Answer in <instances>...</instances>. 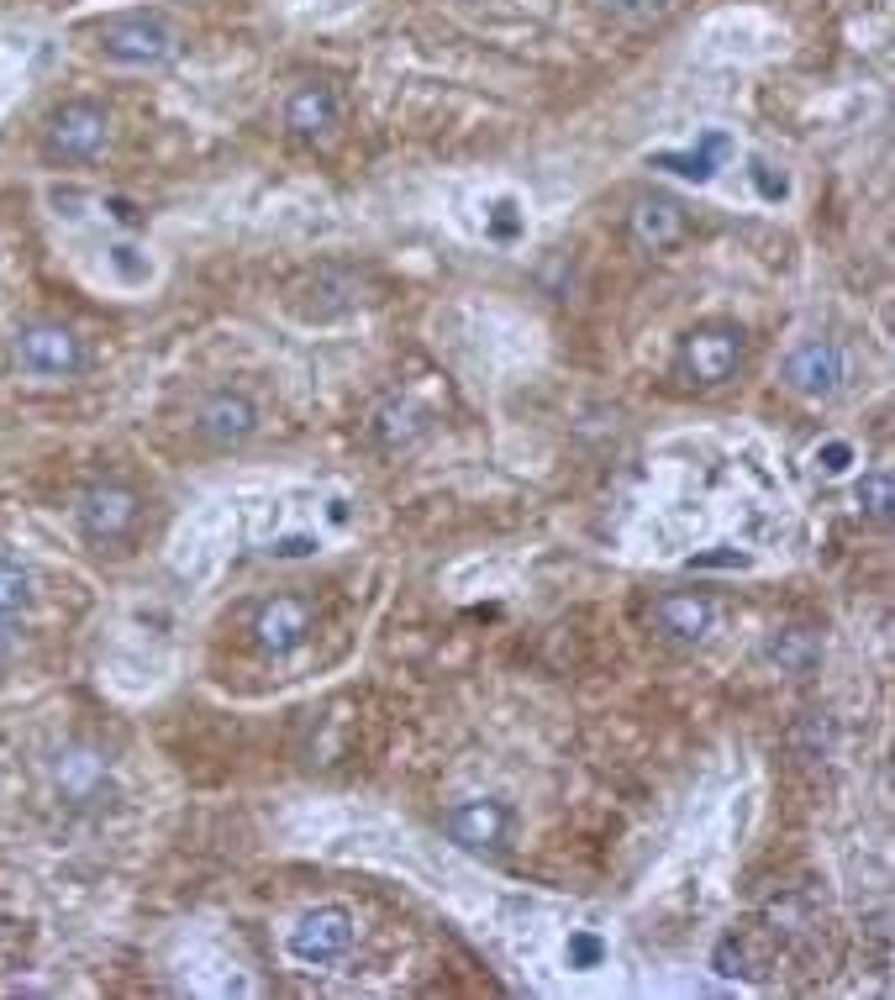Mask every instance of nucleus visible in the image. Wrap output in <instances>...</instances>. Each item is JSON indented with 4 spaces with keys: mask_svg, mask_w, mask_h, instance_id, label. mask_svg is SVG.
Here are the masks:
<instances>
[{
    "mask_svg": "<svg viewBox=\"0 0 895 1000\" xmlns=\"http://www.w3.org/2000/svg\"><path fill=\"white\" fill-rule=\"evenodd\" d=\"M100 53L132 69H159L175 59V27L159 11H127L100 27Z\"/></svg>",
    "mask_w": 895,
    "mask_h": 1000,
    "instance_id": "nucleus-1",
    "label": "nucleus"
},
{
    "mask_svg": "<svg viewBox=\"0 0 895 1000\" xmlns=\"http://www.w3.org/2000/svg\"><path fill=\"white\" fill-rule=\"evenodd\" d=\"M106 142H111V121H106V111L90 106V100L59 106V111L48 117V127H42V153L53 163H90Z\"/></svg>",
    "mask_w": 895,
    "mask_h": 1000,
    "instance_id": "nucleus-2",
    "label": "nucleus"
},
{
    "mask_svg": "<svg viewBox=\"0 0 895 1000\" xmlns=\"http://www.w3.org/2000/svg\"><path fill=\"white\" fill-rule=\"evenodd\" d=\"M358 927H354V911L348 906H317V911H306V917L290 927V938H285V953L306 969H321V963H338L348 948H354Z\"/></svg>",
    "mask_w": 895,
    "mask_h": 1000,
    "instance_id": "nucleus-3",
    "label": "nucleus"
},
{
    "mask_svg": "<svg viewBox=\"0 0 895 1000\" xmlns=\"http://www.w3.org/2000/svg\"><path fill=\"white\" fill-rule=\"evenodd\" d=\"M785 384L806 400H833L848 384V353L833 338H812L800 342L796 353L785 359Z\"/></svg>",
    "mask_w": 895,
    "mask_h": 1000,
    "instance_id": "nucleus-4",
    "label": "nucleus"
},
{
    "mask_svg": "<svg viewBox=\"0 0 895 1000\" xmlns=\"http://www.w3.org/2000/svg\"><path fill=\"white\" fill-rule=\"evenodd\" d=\"M442 832L458 842V848H469V853H496L506 848L511 838V811L500 806V800H458L442 811Z\"/></svg>",
    "mask_w": 895,
    "mask_h": 1000,
    "instance_id": "nucleus-5",
    "label": "nucleus"
},
{
    "mask_svg": "<svg viewBox=\"0 0 895 1000\" xmlns=\"http://www.w3.org/2000/svg\"><path fill=\"white\" fill-rule=\"evenodd\" d=\"M743 359V332L733 327H700L679 342V374L690 384H722Z\"/></svg>",
    "mask_w": 895,
    "mask_h": 1000,
    "instance_id": "nucleus-6",
    "label": "nucleus"
},
{
    "mask_svg": "<svg viewBox=\"0 0 895 1000\" xmlns=\"http://www.w3.org/2000/svg\"><path fill=\"white\" fill-rule=\"evenodd\" d=\"M17 363L38 380H63L84 363V348L69 327H27L17 338Z\"/></svg>",
    "mask_w": 895,
    "mask_h": 1000,
    "instance_id": "nucleus-7",
    "label": "nucleus"
},
{
    "mask_svg": "<svg viewBox=\"0 0 895 1000\" xmlns=\"http://www.w3.org/2000/svg\"><path fill=\"white\" fill-rule=\"evenodd\" d=\"M142 517V506L132 490H121V484H96V490H84L80 500V532L90 542H121L132 527H138Z\"/></svg>",
    "mask_w": 895,
    "mask_h": 1000,
    "instance_id": "nucleus-8",
    "label": "nucleus"
},
{
    "mask_svg": "<svg viewBox=\"0 0 895 1000\" xmlns=\"http://www.w3.org/2000/svg\"><path fill=\"white\" fill-rule=\"evenodd\" d=\"M196 432L217 448H238L259 432V406L242 396V390H217V396L200 400L196 411Z\"/></svg>",
    "mask_w": 895,
    "mask_h": 1000,
    "instance_id": "nucleus-9",
    "label": "nucleus"
},
{
    "mask_svg": "<svg viewBox=\"0 0 895 1000\" xmlns=\"http://www.w3.org/2000/svg\"><path fill=\"white\" fill-rule=\"evenodd\" d=\"M53 784H59V796L69 806H100L111 796V769L90 748H69V753L53 759Z\"/></svg>",
    "mask_w": 895,
    "mask_h": 1000,
    "instance_id": "nucleus-10",
    "label": "nucleus"
},
{
    "mask_svg": "<svg viewBox=\"0 0 895 1000\" xmlns=\"http://www.w3.org/2000/svg\"><path fill=\"white\" fill-rule=\"evenodd\" d=\"M253 638L263 653H296L311 638V606L300 596H275L253 621Z\"/></svg>",
    "mask_w": 895,
    "mask_h": 1000,
    "instance_id": "nucleus-11",
    "label": "nucleus"
},
{
    "mask_svg": "<svg viewBox=\"0 0 895 1000\" xmlns=\"http://www.w3.org/2000/svg\"><path fill=\"white\" fill-rule=\"evenodd\" d=\"M654 627L669 642H706L716 627V600L690 596V590H675L654 606Z\"/></svg>",
    "mask_w": 895,
    "mask_h": 1000,
    "instance_id": "nucleus-12",
    "label": "nucleus"
},
{
    "mask_svg": "<svg viewBox=\"0 0 895 1000\" xmlns=\"http://www.w3.org/2000/svg\"><path fill=\"white\" fill-rule=\"evenodd\" d=\"M685 227H690V217H685V206H679L675 196H643L633 206V238L643 242V248H654V253H664V248H675L679 238H685Z\"/></svg>",
    "mask_w": 895,
    "mask_h": 1000,
    "instance_id": "nucleus-13",
    "label": "nucleus"
},
{
    "mask_svg": "<svg viewBox=\"0 0 895 1000\" xmlns=\"http://www.w3.org/2000/svg\"><path fill=\"white\" fill-rule=\"evenodd\" d=\"M285 127L300 138H327L338 127V96L327 84H300L290 106H285Z\"/></svg>",
    "mask_w": 895,
    "mask_h": 1000,
    "instance_id": "nucleus-14",
    "label": "nucleus"
},
{
    "mask_svg": "<svg viewBox=\"0 0 895 1000\" xmlns=\"http://www.w3.org/2000/svg\"><path fill=\"white\" fill-rule=\"evenodd\" d=\"M764 659L775 663L779 674H812L816 663H822V638H816L812 627H785V632L769 638Z\"/></svg>",
    "mask_w": 895,
    "mask_h": 1000,
    "instance_id": "nucleus-15",
    "label": "nucleus"
},
{
    "mask_svg": "<svg viewBox=\"0 0 895 1000\" xmlns=\"http://www.w3.org/2000/svg\"><path fill=\"white\" fill-rule=\"evenodd\" d=\"M727 153H733V142L722 138V132H706V138H700V148L696 153H658L654 163H664V169H675V174H685V180H712L716 174V163L727 159Z\"/></svg>",
    "mask_w": 895,
    "mask_h": 1000,
    "instance_id": "nucleus-16",
    "label": "nucleus"
},
{
    "mask_svg": "<svg viewBox=\"0 0 895 1000\" xmlns=\"http://www.w3.org/2000/svg\"><path fill=\"white\" fill-rule=\"evenodd\" d=\"M891 506H895V474L885 463L864 469L858 474V511H869L875 521H891Z\"/></svg>",
    "mask_w": 895,
    "mask_h": 1000,
    "instance_id": "nucleus-17",
    "label": "nucleus"
},
{
    "mask_svg": "<svg viewBox=\"0 0 895 1000\" xmlns=\"http://www.w3.org/2000/svg\"><path fill=\"white\" fill-rule=\"evenodd\" d=\"M712 969L722 980H748V974H754V948H748V938H743V932H727V938L712 948Z\"/></svg>",
    "mask_w": 895,
    "mask_h": 1000,
    "instance_id": "nucleus-18",
    "label": "nucleus"
},
{
    "mask_svg": "<svg viewBox=\"0 0 895 1000\" xmlns=\"http://www.w3.org/2000/svg\"><path fill=\"white\" fill-rule=\"evenodd\" d=\"M27 600H32V574H27L17 559L0 553V621H11Z\"/></svg>",
    "mask_w": 895,
    "mask_h": 1000,
    "instance_id": "nucleus-19",
    "label": "nucleus"
},
{
    "mask_svg": "<svg viewBox=\"0 0 895 1000\" xmlns=\"http://www.w3.org/2000/svg\"><path fill=\"white\" fill-rule=\"evenodd\" d=\"M564 963L579 969V974H590V969L606 963V942H600L596 932H569V942H564Z\"/></svg>",
    "mask_w": 895,
    "mask_h": 1000,
    "instance_id": "nucleus-20",
    "label": "nucleus"
},
{
    "mask_svg": "<svg viewBox=\"0 0 895 1000\" xmlns=\"http://www.w3.org/2000/svg\"><path fill=\"white\" fill-rule=\"evenodd\" d=\"M417 421H421V411H411V406H385V411H379V432L396 448V442H411L421 432Z\"/></svg>",
    "mask_w": 895,
    "mask_h": 1000,
    "instance_id": "nucleus-21",
    "label": "nucleus"
},
{
    "mask_svg": "<svg viewBox=\"0 0 895 1000\" xmlns=\"http://www.w3.org/2000/svg\"><path fill=\"white\" fill-rule=\"evenodd\" d=\"M111 269H117L121 284H148V274H153L148 253H138L132 242H117V248H111Z\"/></svg>",
    "mask_w": 895,
    "mask_h": 1000,
    "instance_id": "nucleus-22",
    "label": "nucleus"
},
{
    "mask_svg": "<svg viewBox=\"0 0 895 1000\" xmlns=\"http://www.w3.org/2000/svg\"><path fill=\"white\" fill-rule=\"evenodd\" d=\"M664 6H669V0H600V11L617 21H654Z\"/></svg>",
    "mask_w": 895,
    "mask_h": 1000,
    "instance_id": "nucleus-23",
    "label": "nucleus"
},
{
    "mask_svg": "<svg viewBox=\"0 0 895 1000\" xmlns=\"http://www.w3.org/2000/svg\"><path fill=\"white\" fill-rule=\"evenodd\" d=\"M317 548H321L317 532H285V538L269 542V553H275V559H311Z\"/></svg>",
    "mask_w": 895,
    "mask_h": 1000,
    "instance_id": "nucleus-24",
    "label": "nucleus"
},
{
    "mask_svg": "<svg viewBox=\"0 0 895 1000\" xmlns=\"http://www.w3.org/2000/svg\"><path fill=\"white\" fill-rule=\"evenodd\" d=\"M812 459H816V469H822V474H843V469L854 463V448H848V442H822Z\"/></svg>",
    "mask_w": 895,
    "mask_h": 1000,
    "instance_id": "nucleus-25",
    "label": "nucleus"
},
{
    "mask_svg": "<svg viewBox=\"0 0 895 1000\" xmlns=\"http://www.w3.org/2000/svg\"><path fill=\"white\" fill-rule=\"evenodd\" d=\"M106 206H111V217L121 221V227H138V206H132V200H106Z\"/></svg>",
    "mask_w": 895,
    "mask_h": 1000,
    "instance_id": "nucleus-26",
    "label": "nucleus"
},
{
    "mask_svg": "<svg viewBox=\"0 0 895 1000\" xmlns=\"http://www.w3.org/2000/svg\"><path fill=\"white\" fill-rule=\"evenodd\" d=\"M758 190H764V196H769V200H779V196H785V174H779V180H775V174H769V169L758 163Z\"/></svg>",
    "mask_w": 895,
    "mask_h": 1000,
    "instance_id": "nucleus-27",
    "label": "nucleus"
},
{
    "mask_svg": "<svg viewBox=\"0 0 895 1000\" xmlns=\"http://www.w3.org/2000/svg\"><path fill=\"white\" fill-rule=\"evenodd\" d=\"M6 653H11V632H6V621H0V663H6Z\"/></svg>",
    "mask_w": 895,
    "mask_h": 1000,
    "instance_id": "nucleus-28",
    "label": "nucleus"
}]
</instances>
